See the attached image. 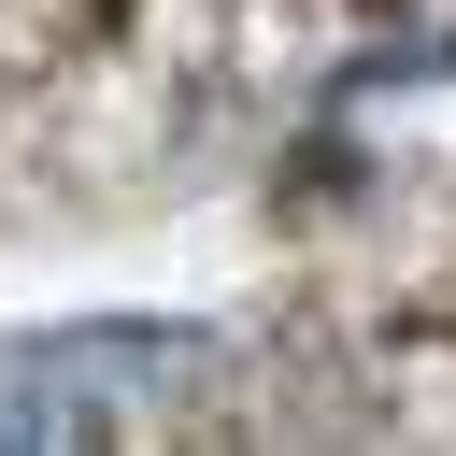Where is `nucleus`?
I'll use <instances>...</instances> for the list:
<instances>
[{
    "label": "nucleus",
    "instance_id": "1",
    "mask_svg": "<svg viewBox=\"0 0 456 456\" xmlns=\"http://www.w3.org/2000/svg\"><path fill=\"white\" fill-rule=\"evenodd\" d=\"M228 385L214 328H43L0 342V442H114Z\"/></svg>",
    "mask_w": 456,
    "mask_h": 456
}]
</instances>
